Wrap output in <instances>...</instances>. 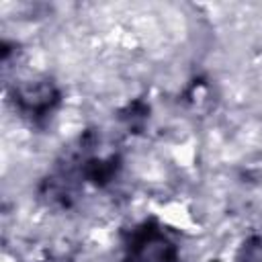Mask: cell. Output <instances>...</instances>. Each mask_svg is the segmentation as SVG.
I'll use <instances>...</instances> for the list:
<instances>
[{"label":"cell","mask_w":262,"mask_h":262,"mask_svg":"<svg viewBox=\"0 0 262 262\" xmlns=\"http://www.w3.org/2000/svg\"><path fill=\"white\" fill-rule=\"evenodd\" d=\"M127 262H176V248L154 223H143L129 244Z\"/></svg>","instance_id":"1"},{"label":"cell","mask_w":262,"mask_h":262,"mask_svg":"<svg viewBox=\"0 0 262 262\" xmlns=\"http://www.w3.org/2000/svg\"><path fill=\"white\" fill-rule=\"evenodd\" d=\"M239 262H262V237H254L244 244Z\"/></svg>","instance_id":"2"}]
</instances>
